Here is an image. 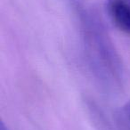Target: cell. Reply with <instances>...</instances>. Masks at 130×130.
<instances>
[{"label":"cell","instance_id":"1","mask_svg":"<svg viewBox=\"0 0 130 130\" xmlns=\"http://www.w3.org/2000/svg\"><path fill=\"white\" fill-rule=\"evenodd\" d=\"M106 10L114 26L130 34V0H107Z\"/></svg>","mask_w":130,"mask_h":130},{"label":"cell","instance_id":"2","mask_svg":"<svg viewBox=\"0 0 130 130\" xmlns=\"http://www.w3.org/2000/svg\"><path fill=\"white\" fill-rule=\"evenodd\" d=\"M128 118H129V124H130V105H129V110H128Z\"/></svg>","mask_w":130,"mask_h":130}]
</instances>
